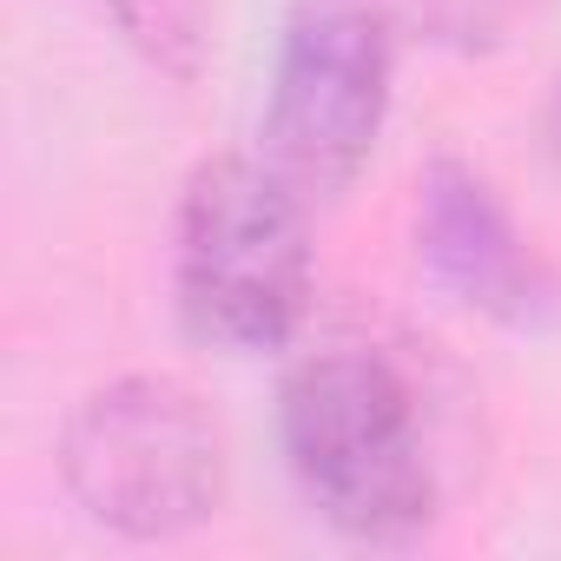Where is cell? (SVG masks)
<instances>
[{"label":"cell","instance_id":"1","mask_svg":"<svg viewBox=\"0 0 561 561\" xmlns=\"http://www.w3.org/2000/svg\"><path fill=\"white\" fill-rule=\"evenodd\" d=\"M285 456L305 502L351 541L397 548L416 541L436 515V469L410 377L364 351L337 344L291 370L285 383Z\"/></svg>","mask_w":561,"mask_h":561},{"label":"cell","instance_id":"2","mask_svg":"<svg viewBox=\"0 0 561 561\" xmlns=\"http://www.w3.org/2000/svg\"><path fill=\"white\" fill-rule=\"evenodd\" d=\"M172 285L185 324L218 351H277L311 298L305 198L251 159H205L179 198Z\"/></svg>","mask_w":561,"mask_h":561},{"label":"cell","instance_id":"3","mask_svg":"<svg viewBox=\"0 0 561 561\" xmlns=\"http://www.w3.org/2000/svg\"><path fill=\"white\" fill-rule=\"evenodd\" d=\"M60 476L87 522L126 541H172L218 515L225 443L172 377H119L67 416Z\"/></svg>","mask_w":561,"mask_h":561},{"label":"cell","instance_id":"4","mask_svg":"<svg viewBox=\"0 0 561 561\" xmlns=\"http://www.w3.org/2000/svg\"><path fill=\"white\" fill-rule=\"evenodd\" d=\"M390 106V27L370 0H298L264 113V165L298 198H337Z\"/></svg>","mask_w":561,"mask_h":561},{"label":"cell","instance_id":"5","mask_svg":"<svg viewBox=\"0 0 561 561\" xmlns=\"http://www.w3.org/2000/svg\"><path fill=\"white\" fill-rule=\"evenodd\" d=\"M416 251L443 291H456L469 311L502 318V324H541L561 298L548 264L522 244V231L495 205V192L456 159H436L423 172Z\"/></svg>","mask_w":561,"mask_h":561},{"label":"cell","instance_id":"6","mask_svg":"<svg viewBox=\"0 0 561 561\" xmlns=\"http://www.w3.org/2000/svg\"><path fill=\"white\" fill-rule=\"evenodd\" d=\"M113 21V34L159 73L192 80L205 47V0H93Z\"/></svg>","mask_w":561,"mask_h":561},{"label":"cell","instance_id":"7","mask_svg":"<svg viewBox=\"0 0 561 561\" xmlns=\"http://www.w3.org/2000/svg\"><path fill=\"white\" fill-rule=\"evenodd\" d=\"M528 0H410V14L449 47H495Z\"/></svg>","mask_w":561,"mask_h":561},{"label":"cell","instance_id":"8","mask_svg":"<svg viewBox=\"0 0 561 561\" xmlns=\"http://www.w3.org/2000/svg\"><path fill=\"white\" fill-rule=\"evenodd\" d=\"M548 139H554V152H561V93H554V106H548Z\"/></svg>","mask_w":561,"mask_h":561}]
</instances>
